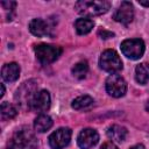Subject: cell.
Returning a JSON list of instances; mask_svg holds the SVG:
<instances>
[{"mask_svg":"<svg viewBox=\"0 0 149 149\" xmlns=\"http://www.w3.org/2000/svg\"><path fill=\"white\" fill-rule=\"evenodd\" d=\"M37 147L38 142L33 130L28 127H20L8 140L6 149H37Z\"/></svg>","mask_w":149,"mask_h":149,"instance_id":"obj_1","label":"cell"},{"mask_svg":"<svg viewBox=\"0 0 149 149\" xmlns=\"http://www.w3.org/2000/svg\"><path fill=\"white\" fill-rule=\"evenodd\" d=\"M74 8H76L77 13H79L80 15L97 16V15H101V14H105L106 12H108V9L111 8V2L106 1V0H101V1L81 0V1H77L74 3Z\"/></svg>","mask_w":149,"mask_h":149,"instance_id":"obj_2","label":"cell"},{"mask_svg":"<svg viewBox=\"0 0 149 149\" xmlns=\"http://www.w3.org/2000/svg\"><path fill=\"white\" fill-rule=\"evenodd\" d=\"M37 83L35 80L24 81L15 93V100L22 108H30V104L35 94L37 93Z\"/></svg>","mask_w":149,"mask_h":149,"instance_id":"obj_3","label":"cell"},{"mask_svg":"<svg viewBox=\"0 0 149 149\" xmlns=\"http://www.w3.org/2000/svg\"><path fill=\"white\" fill-rule=\"evenodd\" d=\"M62 54V48L58 45H52V44H47V43H41L35 45V55L36 58L41 64H50L54 63Z\"/></svg>","mask_w":149,"mask_h":149,"instance_id":"obj_4","label":"cell"},{"mask_svg":"<svg viewBox=\"0 0 149 149\" xmlns=\"http://www.w3.org/2000/svg\"><path fill=\"white\" fill-rule=\"evenodd\" d=\"M99 66L104 71L109 72L112 74L119 72L123 68L122 61L119 57L118 52L112 49H107L101 54V56L99 58Z\"/></svg>","mask_w":149,"mask_h":149,"instance_id":"obj_5","label":"cell"},{"mask_svg":"<svg viewBox=\"0 0 149 149\" xmlns=\"http://www.w3.org/2000/svg\"><path fill=\"white\" fill-rule=\"evenodd\" d=\"M146 50L144 42L141 38H129L125 40L121 43V51L122 54L130 59H139L143 56Z\"/></svg>","mask_w":149,"mask_h":149,"instance_id":"obj_6","label":"cell"},{"mask_svg":"<svg viewBox=\"0 0 149 149\" xmlns=\"http://www.w3.org/2000/svg\"><path fill=\"white\" fill-rule=\"evenodd\" d=\"M106 91L111 97H114V98L123 97L127 91L126 80L120 74H116V73L108 76L106 79Z\"/></svg>","mask_w":149,"mask_h":149,"instance_id":"obj_7","label":"cell"},{"mask_svg":"<svg viewBox=\"0 0 149 149\" xmlns=\"http://www.w3.org/2000/svg\"><path fill=\"white\" fill-rule=\"evenodd\" d=\"M72 132L68 127H62L55 130L49 136V144L52 149H63L66 147L71 140Z\"/></svg>","mask_w":149,"mask_h":149,"instance_id":"obj_8","label":"cell"},{"mask_svg":"<svg viewBox=\"0 0 149 149\" xmlns=\"http://www.w3.org/2000/svg\"><path fill=\"white\" fill-rule=\"evenodd\" d=\"M113 19L122 24H128L134 19V7L129 1H122L115 10Z\"/></svg>","mask_w":149,"mask_h":149,"instance_id":"obj_9","label":"cell"},{"mask_svg":"<svg viewBox=\"0 0 149 149\" xmlns=\"http://www.w3.org/2000/svg\"><path fill=\"white\" fill-rule=\"evenodd\" d=\"M98 141H99V134L93 128L83 129L77 137V143L81 149H90L94 147L98 143Z\"/></svg>","mask_w":149,"mask_h":149,"instance_id":"obj_10","label":"cell"},{"mask_svg":"<svg viewBox=\"0 0 149 149\" xmlns=\"http://www.w3.org/2000/svg\"><path fill=\"white\" fill-rule=\"evenodd\" d=\"M50 107V94L45 90L38 91L31 100L30 108L37 112H45Z\"/></svg>","mask_w":149,"mask_h":149,"instance_id":"obj_11","label":"cell"},{"mask_svg":"<svg viewBox=\"0 0 149 149\" xmlns=\"http://www.w3.org/2000/svg\"><path fill=\"white\" fill-rule=\"evenodd\" d=\"M29 30L33 35L37 37H43L50 34V24L43 19H33L29 22Z\"/></svg>","mask_w":149,"mask_h":149,"instance_id":"obj_12","label":"cell"},{"mask_svg":"<svg viewBox=\"0 0 149 149\" xmlns=\"http://www.w3.org/2000/svg\"><path fill=\"white\" fill-rule=\"evenodd\" d=\"M1 76L6 81H15L20 76V66L14 62L5 64L1 69Z\"/></svg>","mask_w":149,"mask_h":149,"instance_id":"obj_13","label":"cell"},{"mask_svg":"<svg viewBox=\"0 0 149 149\" xmlns=\"http://www.w3.org/2000/svg\"><path fill=\"white\" fill-rule=\"evenodd\" d=\"M128 135V132L125 127L119 126V125H112L107 128V136L112 140V142H118L121 143L126 140Z\"/></svg>","mask_w":149,"mask_h":149,"instance_id":"obj_14","label":"cell"},{"mask_svg":"<svg viewBox=\"0 0 149 149\" xmlns=\"http://www.w3.org/2000/svg\"><path fill=\"white\" fill-rule=\"evenodd\" d=\"M52 126V119L47 114H40L34 121V128L38 133H44L49 130Z\"/></svg>","mask_w":149,"mask_h":149,"instance_id":"obj_15","label":"cell"},{"mask_svg":"<svg viewBox=\"0 0 149 149\" xmlns=\"http://www.w3.org/2000/svg\"><path fill=\"white\" fill-rule=\"evenodd\" d=\"M135 79L139 84H147L149 81V63H141L135 69Z\"/></svg>","mask_w":149,"mask_h":149,"instance_id":"obj_16","label":"cell"},{"mask_svg":"<svg viewBox=\"0 0 149 149\" xmlns=\"http://www.w3.org/2000/svg\"><path fill=\"white\" fill-rule=\"evenodd\" d=\"M94 27V22L90 19H84V17H80V19H77L76 22H74V28H76V31L79 34V35H85V34H88Z\"/></svg>","mask_w":149,"mask_h":149,"instance_id":"obj_17","label":"cell"},{"mask_svg":"<svg viewBox=\"0 0 149 149\" xmlns=\"http://www.w3.org/2000/svg\"><path fill=\"white\" fill-rule=\"evenodd\" d=\"M92 104H93V99L90 95H80V97H77L72 101L71 106L74 109H84V108L90 107Z\"/></svg>","mask_w":149,"mask_h":149,"instance_id":"obj_18","label":"cell"},{"mask_svg":"<svg viewBox=\"0 0 149 149\" xmlns=\"http://www.w3.org/2000/svg\"><path fill=\"white\" fill-rule=\"evenodd\" d=\"M88 72V64L85 61L78 62L77 64H74V66L72 68V74L77 78V79H83L86 77Z\"/></svg>","mask_w":149,"mask_h":149,"instance_id":"obj_19","label":"cell"},{"mask_svg":"<svg viewBox=\"0 0 149 149\" xmlns=\"http://www.w3.org/2000/svg\"><path fill=\"white\" fill-rule=\"evenodd\" d=\"M16 114H17V111L12 104H9L7 101H3L1 104V116H2V119H13V118L16 116Z\"/></svg>","mask_w":149,"mask_h":149,"instance_id":"obj_20","label":"cell"},{"mask_svg":"<svg viewBox=\"0 0 149 149\" xmlns=\"http://www.w3.org/2000/svg\"><path fill=\"white\" fill-rule=\"evenodd\" d=\"M1 6L3 7V9L9 10L10 13H13L14 9H15L16 2H15V1H2V2H1Z\"/></svg>","mask_w":149,"mask_h":149,"instance_id":"obj_21","label":"cell"},{"mask_svg":"<svg viewBox=\"0 0 149 149\" xmlns=\"http://www.w3.org/2000/svg\"><path fill=\"white\" fill-rule=\"evenodd\" d=\"M98 34H99V36H100L101 38H104V40H106V38H109V37H113V36H114V33L108 31V30H105V29L99 30V31H98Z\"/></svg>","mask_w":149,"mask_h":149,"instance_id":"obj_22","label":"cell"},{"mask_svg":"<svg viewBox=\"0 0 149 149\" xmlns=\"http://www.w3.org/2000/svg\"><path fill=\"white\" fill-rule=\"evenodd\" d=\"M100 149H118V147L112 141H107V142L102 143V146L100 147Z\"/></svg>","mask_w":149,"mask_h":149,"instance_id":"obj_23","label":"cell"},{"mask_svg":"<svg viewBox=\"0 0 149 149\" xmlns=\"http://www.w3.org/2000/svg\"><path fill=\"white\" fill-rule=\"evenodd\" d=\"M129 149H146V148H144V146H143V144H135V146L130 147Z\"/></svg>","mask_w":149,"mask_h":149,"instance_id":"obj_24","label":"cell"},{"mask_svg":"<svg viewBox=\"0 0 149 149\" xmlns=\"http://www.w3.org/2000/svg\"><path fill=\"white\" fill-rule=\"evenodd\" d=\"M139 3L141 6H144V7H149V1H143V0H140Z\"/></svg>","mask_w":149,"mask_h":149,"instance_id":"obj_25","label":"cell"},{"mask_svg":"<svg viewBox=\"0 0 149 149\" xmlns=\"http://www.w3.org/2000/svg\"><path fill=\"white\" fill-rule=\"evenodd\" d=\"M3 94H5V85L1 84V93H0V97H3Z\"/></svg>","mask_w":149,"mask_h":149,"instance_id":"obj_26","label":"cell"},{"mask_svg":"<svg viewBox=\"0 0 149 149\" xmlns=\"http://www.w3.org/2000/svg\"><path fill=\"white\" fill-rule=\"evenodd\" d=\"M146 109L149 112V100H148V101H147V104H146Z\"/></svg>","mask_w":149,"mask_h":149,"instance_id":"obj_27","label":"cell"}]
</instances>
